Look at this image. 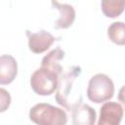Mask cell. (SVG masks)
I'll return each mask as SVG.
<instances>
[{"label":"cell","instance_id":"9c48e42d","mask_svg":"<svg viewBox=\"0 0 125 125\" xmlns=\"http://www.w3.org/2000/svg\"><path fill=\"white\" fill-rule=\"evenodd\" d=\"M70 111L72 112V123L74 125H93L96 122L97 114L95 109L82 102Z\"/></svg>","mask_w":125,"mask_h":125},{"label":"cell","instance_id":"6da1fadb","mask_svg":"<svg viewBox=\"0 0 125 125\" xmlns=\"http://www.w3.org/2000/svg\"><path fill=\"white\" fill-rule=\"evenodd\" d=\"M81 74V68L77 65L71 66L66 72H62L59 76L58 87L56 92V102L67 110H71L78 103L71 95L73 91V84L77 77Z\"/></svg>","mask_w":125,"mask_h":125},{"label":"cell","instance_id":"7c38bea8","mask_svg":"<svg viewBox=\"0 0 125 125\" xmlns=\"http://www.w3.org/2000/svg\"><path fill=\"white\" fill-rule=\"evenodd\" d=\"M108 38L116 45L123 46L125 44V31L123 21H114L107 28Z\"/></svg>","mask_w":125,"mask_h":125},{"label":"cell","instance_id":"ba28073f","mask_svg":"<svg viewBox=\"0 0 125 125\" xmlns=\"http://www.w3.org/2000/svg\"><path fill=\"white\" fill-rule=\"evenodd\" d=\"M18 74V62L11 55L0 56V85L13 82Z\"/></svg>","mask_w":125,"mask_h":125},{"label":"cell","instance_id":"52a82bcc","mask_svg":"<svg viewBox=\"0 0 125 125\" xmlns=\"http://www.w3.org/2000/svg\"><path fill=\"white\" fill-rule=\"evenodd\" d=\"M52 6L60 12L58 20L54 23V27L57 29L68 28L72 25L75 20V10L69 4H62L58 0H51Z\"/></svg>","mask_w":125,"mask_h":125},{"label":"cell","instance_id":"8992f818","mask_svg":"<svg viewBox=\"0 0 125 125\" xmlns=\"http://www.w3.org/2000/svg\"><path fill=\"white\" fill-rule=\"evenodd\" d=\"M27 35H28V48L34 54L44 53L56 41V37H54L50 32L46 30H40L34 33L27 32Z\"/></svg>","mask_w":125,"mask_h":125},{"label":"cell","instance_id":"8fae6325","mask_svg":"<svg viewBox=\"0 0 125 125\" xmlns=\"http://www.w3.org/2000/svg\"><path fill=\"white\" fill-rule=\"evenodd\" d=\"M125 0H102V11L107 18H117L124 11Z\"/></svg>","mask_w":125,"mask_h":125},{"label":"cell","instance_id":"277c9868","mask_svg":"<svg viewBox=\"0 0 125 125\" xmlns=\"http://www.w3.org/2000/svg\"><path fill=\"white\" fill-rule=\"evenodd\" d=\"M114 84L112 80L104 73H98L92 76L87 87L88 99L96 104H102L113 97Z\"/></svg>","mask_w":125,"mask_h":125},{"label":"cell","instance_id":"5b68a950","mask_svg":"<svg viewBox=\"0 0 125 125\" xmlns=\"http://www.w3.org/2000/svg\"><path fill=\"white\" fill-rule=\"evenodd\" d=\"M123 107L116 102H105L100 108L99 125H118L123 117Z\"/></svg>","mask_w":125,"mask_h":125},{"label":"cell","instance_id":"4fadbf2b","mask_svg":"<svg viewBox=\"0 0 125 125\" xmlns=\"http://www.w3.org/2000/svg\"><path fill=\"white\" fill-rule=\"evenodd\" d=\"M11 101L12 99L10 93L4 88H0V113L6 111L9 108Z\"/></svg>","mask_w":125,"mask_h":125},{"label":"cell","instance_id":"7a4b0ae2","mask_svg":"<svg viewBox=\"0 0 125 125\" xmlns=\"http://www.w3.org/2000/svg\"><path fill=\"white\" fill-rule=\"evenodd\" d=\"M29 119L39 125H64L67 122V114L61 107L40 103L30 108Z\"/></svg>","mask_w":125,"mask_h":125},{"label":"cell","instance_id":"3957f363","mask_svg":"<svg viewBox=\"0 0 125 125\" xmlns=\"http://www.w3.org/2000/svg\"><path fill=\"white\" fill-rule=\"evenodd\" d=\"M60 74L52 68L41 65L31 74L30 86L37 95L50 96L58 87Z\"/></svg>","mask_w":125,"mask_h":125},{"label":"cell","instance_id":"30bf717a","mask_svg":"<svg viewBox=\"0 0 125 125\" xmlns=\"http://www.w3.org/2000/svg\"><path fill=\"white\" fill-rule=\"evenodd\" d=\"M64 58V51H62L60 47L50 51L41 61V65L52 68L60 73L62 72V66L61 64V61Z\"/></svg>","mask_w":125,"mask_h":125}]
</instances>
